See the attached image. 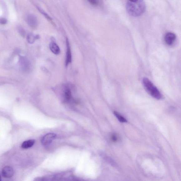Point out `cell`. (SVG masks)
<instances>
[{
  "instance_id": "9",
  "label": "cell",
  "mask_w": 181,
  "mask_h": 181,
  "mask_svg": "<svg viewBox=\"0 0 181 181\" xmlns=\"http://www.w3.org/2000/svg\"><path fill=\"white\" fill-rule=\"evenodd\" d=\"M50 48L52 52L56 55L60 53V49L58 46L55 42L51 43L49 45Z\"/></svg>"
},
{
  "instance_id": "3",
  "label": "cell",
  "mask_w": 181,
  "mask_h": 181,
  "mask_svg": "<svg viewBox=\"0 0 181 181\" xmlns=\"http://www.w3.org/2000/svg\"><path fill=\"white\" fill-rule=\"evenodd\" d=\"M26 21L28 25L32 28H36L38 25L37 18L36 16L33 14H29L27 15Z\"/></svg>"
},
{
  "instance_id": "16",
  "label": "cell",
  "mask_w": 181,
  "mask_h": 181,
  "mask_svg": "<svg viewBox=\"0 0 181 181\" xmlns=\"http://www.w3.org/2000/svg\"><path fill=\"white\" fill-rule=\"evenodd\" d=\"M111 138L113 141L116 142L117 141L118 139V137L117 134L113 133L111 135Z\"/></svg>"
},
{
  "instance_id": "1",
  "label": "cell",
  "mask_w": 181,
  "mask_h": 181,
  "mask_svg": "<svg viewBox=\"0 0 181 181\" xmlns=\"http://www.w3.org/2000/svg\"><path fill=\"white\" fill-rule=\"evenodd\" d=\"M127 11L131 15L138 17L144 13L146 9V5L144 1H129L126 5Z\"/></svg>"
},
{
  "instance_id": "12",
  "label": "cell",
  "mask_w": 181,
  "mask_h": 181,
  "mask_svg": "<svg viewBox=\"0 0 181 181\" xmlns=\"http://www.w3.org/2000/svg\"><path fill=\"white\" fill-rule=\"evenodd\" d=\"M114 114L115 117L118 119V121L122 123H125L127 122V120L126 119L121 115L119 113L117 112H114Z\"/></svg>"
},
{
  "instance_id": "6",
  "label": "cell",
  "mask_w": 181,
  "mask_h": 181,
  "mask_svg": "<svg viewBox=\"0 0 181 181\" xmlns=\"http://www.w3.org/2000/svg\"><path fill=\"white\" fill-rule=\"evenodd\" d=\"M20 63L21 68L24 71H29L31 68V64L30 62L28 60V59L22 56L20 58Z\"/></svg>"
},
{
  "instance_id": "13",
  "label": "cell",
  "mask_w": 181,
  "mask_h": 181,
  "mask_svg": "<svg viewBox=\"0 0 181 181\" xmlns=\"http://www.w3.org/2000/svg\"><path fill=\"white\" fill-rule=\"evenodd\" d=\"M37 9H38L40 13H41L44 16V17L46 18L48 20L50 21L51 22V23H53V21H52V19L51 18L47 13H46L44 10H43L41 8L39 7H37Z\"/></svg>"
},
{
  "instance_id": "14",
  "label": "cell",
  "mask_w": 181,
  "mask_h": 181,
  "mask_svg": "<svg viewBox=\"0 0 181 181\" xmlns=\"http://www.w3.org/2000/svg\"><path fill=\"white\" fill-rule=\"evenodd\" d=\"M71 97V91L68 88H67L64 93V98L66 100L69 101Z\"/></svg>"
},
{
  "instance_id": "7",
  "label": "cell",
  "mask_w": 181,
  "mask_h": 181,
  "mask_svg": "<svg viewBox=\"0 0 181 181\" xmlns=\"http://www.w3.org/2000/svg\"><path fill=\"white\" fill-rule=\"evenodd\" d=\"M3 176L7 178H11L13 176L14 172L11 167L10 166H5L3 169L2 172Z\"/></svg>"
},
{
  "instance_id": "8",
  "label": "cell",
  "mask_w": 181,
  "mask_h": 181,
  "mask_svg": "<svg viewBox=\"0 0 181 181\" xmlns=\"http://www.w3.org/2000/svg\"><path fill=\"white\" fill-rule=\"evenodd\" d=\"M67 45V52L66 56V60L65 62V65L66 67L68 66V65L71 63L72 60V57L71 48H70L69 43L68 39H66Z\"/></svg>"
},
{
  "instance_id": "18",
  "label": "cell",
  "mask_w": 181,
  "mask_h": 181,
  "mask_svg": "<svg viewBox=\"0 0 181 181\" xmlns=\"http://www.w3.org/2000/svg\"><path fill=\"white\" fill-rule=\"evenodd\" d=\"M0 22H1V23L2 25H5V24H6L7 23V20L6 19L4 18H1V20H0Z\"/></svg>"
},
{
  "instance_id": "2",
  "label": "cell",
  "mask_w": 181,
  "mask_h": 181,
  "mask_svg": "<svg viewBox=\"0 0 181 181\" xmlns=\"http://www.w3.org/2000/svg\"><path fill=\"white\" fill-rule=\"evenodd\" d=\"M143 83L145 90L151 96L158 100L162 98L160 92L149 79L147 78H143Z\"/></svg>"
},
{
  "instance_id": "17",
  "label": "cell",
  "mask_w": 181,
  "mask_h": 181,
  "mask_svg": "<svg viewBox=\"0 0 181 181\" xmlns=\"http://www.w3.org/2000/svg\"><path fill=\"white\" fill-rule=\"evenodd\" d=\"M88 2L92 5H95V6L98 5L99 3L98 1H96V0H91V1H89Z\"/></svg>"
},
{
  "instance_id": "11",
  "label": "cell",
  "mask_w": 181,
  "mask_h": 181,
  "mask_svg": "<svg viewBox=\"0 0 181 181\" xmlns=\"http://www.w3.org/2000/svg\"><path fill=\"white\" fill-rule=\"evenodd\" d=\"M39 35H37L35 36L33 34L31 33L28 34L27 37V40L29 44H32L34 43L35 40L39 39Z\"/></svg>"
},
{
  "instance_id": "5",
  "label": "cell",
  "mask_w": 181,
  "mask_h": 181,
  "mask_svg": "<svg viewBox=\"0 0 181 181\" xmlns=\"http://www.w3.org/2000/svg\"><path fill=\"white\" fill-rule=\"evenodd\" d=\"M176 39V36L174 33L169 32L165 35L164 39L165 42L167 45H171L174 44Z\"/></svg>"
},
{
  "instance_id": "15",
  "label": "cell",
  "mask_w": 181,
  "mask_h": 181,
  "mask_svg": "<svg viewBox=\"0 0 181 181\" xmlns=\"http://www.w3.org/2000/svg\"><path fill=\"white\" fill-rule=\"evenodd\" d=\"M18 31L19 33L20 34L21 36L22 37H24L25 36V30L21 27H19L18 28Z\"/></svg>"
},
{
  "instance_id": "4",
  "label": "cell",
  "mask_w": 181,
  "mask_h": 181,
  "mask_svg": "<svg viewBox=\"0 0 181 181\" xmlns=\"http://www.w3.org/2000/svg\"><path fill=\"white\" fill-rule=\"evenodd\" d=\"M56 136V134L53 133H49L45 135L41 140L42 144L44 145L50 144L55 139Z\"/></svg>"
},
{
  "instance_id": "10",
  "label": "cell",
  "mask_w": 181,
  "mask_h": 181,
  "mask_svg": "<svg viewBox=\"0 0 181 181\" xmlns=\"http://www.w3.org/2000/svg\"><path fill=\"white\" fill-rule=\"evenodd\" d=\"M35 141L34 140L30 139L24 141L21 145V147L24 149H26L33 146Z\"/></svg>"
}]
</instances>
